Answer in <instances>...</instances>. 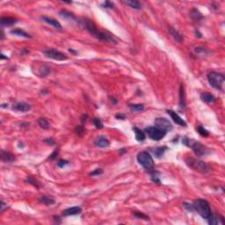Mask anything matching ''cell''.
<instances>
[{
  "label": "cell",
  "mask_w": 225,
  "mask_h": 225,
  "mask_svg": "<svg viewBox=\"0 0 225 225\" xmlns=\"http://www.w3.org/2000/svg\"><path fill=\"white\" fill-rule=\"evenodd\" d=\"M79 24L82 25L85 29L88 31L90 34L93 35V37H95L96 39L99 40L104 42H108V43H112V44H117V40L113 35V34H108L105 32H101L97 28V26L93 23L92 20L86 18H82L80 20H78Z\"/></svg>",
  "instance_id": "1"
},
{
  "label": "cell",
  "mask_w": 225,
  "mask_h": 225,
  "mask_svg": "<svg viewBox=\"0 0 225 225\" xmlns=\"http://www.w3.org/2000/svg\"><path fill=\"white\" fill-rule=\"evenodd\" d=\"M183 144H185L186 146L191 148L193 151L195 153L196 156L198 157H203L207 156L211 152L210 149H208V147L205 146L204 144H202L201 142H197L194 139H190L188 137L185 136L182 139Z\"/></svg>",
  "instance_id": "2"
},
{
  "label": "cell",
  "mask_w": 225,
  "mask_h": 225,
  "mask_svg": "<svg viewBox=\"0 0 225 225\" xmlns=\"http://www.w3.org/2000/svg\"><path fill=\"white\" fill-rule=\"evenodd\" d=\"M192 204H193L194 211H196L203 219L207 220L212 214L209 203L206 200L198 199V200H195V201H194Z\"/></svg>",
  "instance_id": "3"
},
{
  "label": "cell",
  "mask_w": 225,
  "mask_h": 225,
  "mask_svg": "<svg viewBox=\"0 0 225 225\" xmlns=\"http://www.w3.org/2000/svg\"><path fill=\"white\" fill-rule=\"evenodd\" d=\"M186 164L187 165V166L192 168L193 170L198 171V172H201L203 174H207L210 171V168L209 166L206 164L205 162L201 161V160H198L196 158L194 157H186L185 159Z\"/></svg>",
  "instance_id": "4"
},
{
  "label": "cell",
  "mask_w": 225,
  "mask_h": 225,
  "mask_svg": "<svg viewBox=\"0 0 225 225\" xmlns=\"http://www.w3.org/2000/svg\"><path fill=\"white\" fill-rule=\"evenodd\" d=\"M208 81L212 87L216 90L223 91V84H224L225 78L222 73H218L215 71H210L208 73Z\"/></svg>",
  "instance_id": "5"
},
{
  "label": "cell",
  "mask_w": 225,
  "mask_h": 225,
  "mask_svg": "<svg viewBox=\"0 0 225 225\" xmlns=\"http://www.w3.org/2000/svg\"><path fill=\"white\" fill-rule=\"evenodd\" d=\"M136 159L138 163L149 172L154 170V160L151 155L148 151H141L137 154Z\"/></svg>",
  "instance_id": "6"
},
{
  "label": "cell",
  "mask_w": 225,
  "mask_h": 225,
  "mask_svg": "<svg viewBox=\"0 0 225 225\" xmlns=\"http://www.w3.org/2000/svg\"><path fill=\"white\" fill-rule=\"evenodd\" d=\"M145 132H146V134H148L149 137L151 138L152 140H154V141L162 140L166 135V132H165V131H163V130L156 127H146L145 128Z\"/></svg>",
  "instance_id": "7"
},
{
  "label": "cell",
  "mask_w": 225,
  "mask_h": 225,
  "mask_svg": "<svg viewBox=\"0 0 225 225\" xmlns=\"http://www.w3.org/2000/svg\"><path fill=\"white\" fill-rule=\"evenodd\" d=\"M43 54L45 55L46 57L53 59L55 61H66L68 59V56L54 49H46L43 51Z\"/></svg>",
  "instance_id": "8"
},
{
  "label": "cell",
  "mask_w": 225,
  "mask_h": 225,
  "mask_svg": "<svg viewBox=\"0 0 225 225\" xmlns=\"http://www.w3.org/2000/svg\"><path fill=\"white\" fill-rule=\"evenodd\" d=\"M155 127L166 133L168 131H171L172 129V125H171V122L166 118L163 117H158L155 120Z\"/></svg>",
  "instance_id": "9"
},
{
  "label": "cell",
  "mask_w": 225,
  "mask_h": 225,
  "mask_svg": "<svg viewBox=\"0 0 225 225\" xmlns=\"http://www.w3.org/2000/svg\"><path fill=\"white\" fill-rule=\"evenodd\" d=\"M166 112L167 113L171 116V120L176 123L177 125L181 126V127H186V126H187L186 122H185L176 112H174V111H172V110H167Z\"/></svg>",
  "instance_id": "10"
},
{
  "label": "cell",
  "mask_w": 225,
  "mask_h": 225,
  "mask_svg": "<svg viewBox=\"0 0 225 225\" xmlns=\"http://www.w3.org/2000/svg\"><path fill=\"white\" fill-rule=\"evenodd\" d=\"M208 224L210 225H219L224 223V219L223 217L217 214H211V215L207 219Z\"/></svg>",
  "instance_id": "11"
},
{
  "label": "cell",
  "mask_w": 225,
  "mask_h": 225,
  "mask_svg": "<svg viewBox=\"0 0 225 225\" xmlns=\"http://www.w3.org/2000/svg\"><path fill=\"white\" fill-rule=\"evenodd\" d=\"M186 107V93H185V87L183 84H180V108L181 110H185Z\"/></svg>",
  "instance_id": "12"
},
{
  "label": "cell",
  "mask_w": 225,
  "mask_h": 225,
  "mask_svg": "<svg viewBox=\"0 0 225 225\" xmlns=\"http://www.w3.org/2000/svg\"><path fill=\"white\" fill-rule=\"evenodd\" d=\"M81 212H82V208L80 207H71L63 211L62 215L63 216H69V215H79L81 214Z\"/></svg>",
  "instance_id": "13"
},
{
  "label": "cell",
  "mask_w": 225,
  "mask_h": 225,
  "mask_svg": "<svg viewBox=\"0 0 225 225\" xmlns=\"http://www.w3.org/2000/svg\"><path fill=\"white\" fill-rule=\"evenodd\" d=\"M1 160L4 163H13L16 160V157L13 154H12L11 152L5 151H1Z\"/></svg>",
  "instance_id": "14"
},
{
  "label": "cell",
  "mask_w": 225,
  "mask_h": 225,
  "mask_svg": "<svg viewBox=\"0 0 225 225\" xmlns=\"http://www.w3.org/2000/svg\"><path fill=\"white\" fill-rule=\"evenodd\" d=\"M12 108L14 110H16V111H18V112H28V111L31 110L32 107H31V105L27 104V103L19 102L17 103V104H15Z\"/></svg>",
  "instance_id": "15"
},
{
  "label": "cell",
  "mask_w": 225,
  "mask_h": 225,
  "mask_svg": "<svg viewBox=\"0 0 225 225\" xmlns=\"http://www.w3.org/2000/svg\"><path fill=\"white\" fill-rule=\"evenodd\" d=\"M95 145L96 146L99 147V148H108V147L110 146V142L108 140V138L106 136H98L96 140H95Z\"/></svg>",
  "instance_id": "16"
},
{
  "label": "cell",
  "mask_w": 225,
  "mask_h": 225,
  "mask_svg": "<svg viewBox=\"0 0 225 225\" xmlns=\"http://www.w3.org/2000/svg\"><path fill=\"white\" fill-rule=\"evenodd\" d=\"M169 33L171 34V36L173 38V39L176 41L177 42H182L183 41H184V37H183V35L178 31L176 30L175 28H173V27H170L169 28Z\"/></svg>",
  "instance_id": "17"
},
{
  "label": "cell",
  "mask_w": 225,
  "mask_h": 225,
  "mask_svg": "<svg viewBox=\"0 0 225 225\" xmlns=\"http://www.w3.org/2000/svg\"><path fill=\"white\" fill-rule=\"evenodd\" d=\"M0 23L2 26H11L17 23V20L12 17H2L0 19Z\"/></svg>",
  "instance_id": "18"
},
{
  "label": "cell",
  "mask_w": 225,
  "mask_h": 225,
  "mask_svg": "<svg viewBox=\"0 0 225 225\" xmlns=\"http://www.w3.org/2000/svg\"><path fill=\"white\" fill-rule=\"evenodd\" d=\"M41 20H43L45 23L51 25V26H53L54 27L57 28V29H61L62 28V26H61V24L59 23L58 21L52 19V18H49V17H47V16H41Z\"/></svg>",
  "instance_id": "19"
},
{
  "label": "cell",
  "mask_w": 225,
  "mask_h": 225,
  "mask_svg": "<svg viewBox=\"0 0 225 225\" xmlns=\"http://www.w3.org/2000/svg\"><path fill=\"white\" fill-rule=\"evenodd\" d=\"M201 98L202 101L208 103V104H212V103H215V100H216V98H215V96H214L213 94H211V93H201Z\"/></svg>",
  "instance_id": "20"
},
{
  "label": "cell",
  "mask_w": 225,
  "mask_h": 225,
  "mask_svg": "<svg viewBox=\"0 0 225 225\" xmlns=\"http://www.w3.org/2000/svg\"><path fill=\"white\" fill-rule=\"evenodd\" d=\"M190 16H191L193 20H194L195 22H200L203 20V16L201 13V12L196 8H193L190 11Z\"/></svg>",
  "instance_id": "21"
},
{
  "label": "cell",
  "mask_w": 225,
  "mask_h": 225,
  "mask_svg": "<svg viewBox=\"0 0 225 225\" xmlns=\"http://www.w3.org/2000/svg\"><path fill=\"white\" fill-rule=\"evenodd\" d=\"M167 150L166 146H160V147H156L155 149H151V151L153 153V155L155 156V157L157 158H161L163 157V155L165 154V152Z\"/></svg>",
  "instance_id": "22"
},
{
  "label": "cell",
  "mask_w": 225,
  "mask_h": 225,
  "mask_svg": "<svg viewBox=\"0 0 225 225\" xmlns=\"http://www.w3.org/2000/svg\"><path fill=\"white\" fill-rule=\"evenodd\" d=\"M133 130L135 132V136H136V141H138V142H143L145 140L146 136H145V133L143 132L142 130H141L138 127H133Z\"/></svg>",
  "instance_id": "23"
},
{
  "label": "cell",
  "mask_w": 225,
  "mask_h": 225,
  "mask_svg": "<svg viewBox=\"0 0 225 225\" xmlns=\"http://www.w3.org/2000/svg\"><path fill=\"white\" fill-rule=\"evenodd\" d=\"M39 202L46 206H50L55 204V199H53L50 196H41L39 199Z\"/></svg>",
  "instance_id": "24"
},
{
  "label": "cell",
  "mask_w": 225,
  "mask_h": 225,
  "mask_svg": "<svg viewBox=\"0 0 225 225\" xmlns=\"http://www.w3.org/2000/svg\"><path fill=\"white\" fill-rule=\"evenodd\" d=\"M10 33L12 34H14V35H17V36H21V37L26 38V39H30V38H32V36H31L29 34H27V33H26L25 31H23V30H21V29H19V28H17V29L11 30Z\"/></svg>",
  "instance_id": "25"
},
{
  "label": "cell",
  "mask_w": 225,
  "mask_h": 225,
  "mask_svg": "<svg viewBox=\"0 0 225 225\" xmlns=\"http://www.w3.org/2000/svg\"><path fill=\"white\" fill-rule=\"evenodd\" d=\"M150 174H151V180L154 183L160 185L161 184V181H160V172L155 171V170H152L151 171H150Z\"/></svg>",
  "instance_id": "26"
},
{
  "label": "cell",
  "mask_w": 225,
  "mask_h": 225,
  "mask_svg": "<svg viewBox=\"0 0 225 225\" xmlns=\"http://www.w3.org/2000/svg\"><path fill=\"white\" fill-rule=\"evenodd\" d=\"M193 51L197 56H206L208 54V51L204 48H201V47H196L194 49Z\"/></svg>",
  "instance_id": "27"
},
{
  "label": "cell",
  "mask_w": 225,
  "mask_h": 225,
  "mask_svg": "<svg viewBox=\"0 0 225 225\" xmlns=\"http://www.w3.org/2000/svg\"><path fill=\"white\" fill-rule=\"evenodd\" d=\"M124 3L127 5H129L130 7H132L136 10H140L142 8V5L139 3V1L137 0H128V1H124Z\"/></svg>",
  "instance_id": "28"
},
{
  "label": "cell",
  "mask_w": 225,
  "mask_h": 225,
  "mask_svg": "<svg viewBox=\"0 0 225 225\" xmlns=\"http://www.w3.org/2000/svg\"><path fill=\"white\" fill-rule=\"evenodd\" d=\"M38 124L40 125V127L43 129H49L50 127V124L46 118H40L38 120Z\"/></svg>",
  "instance_id": "29"
},
{
  "label": "cell",
  "mask_w": 225,
  "mask_h": 225,
  "mask_svg": "<svg viewBox=\"0 0 225 225\" xmlns=\"http://www.w3.org/2000/svg\"><path fill=\"white\" fill-rule=\"evenodd\" d=\"M129 108L132 112H141L144 110V106L142 104H131L129 105Z\"/></svg>",
  "instance_id": "30"
},
{
  "label": "cell",
  "mask_w": 225,
  "mask_h": 225,
  "mask_svg": "<svg viewBox=\"0 0 225 225\" xmlns=\"http://www.w3.org/2000/svg\"><path fill=\"white\" fill-rule=\"evenodd\" d=\"M60 16L63 17V18H65V19H69V20H76L73 13H71V12H69L66 10L61 11L60 12Z\"/></svg>",
  "instance_id": "31"
},
{
  "label": "cell",
  "mask_w": 225,
  "mask_h": 225,
  "mask_svg": "<svg viewBox=\"0 0 225 225\" xmlns=\"http://www.w3.org/2000/svg\"><path fill=\"white\" fill-rule=\"evenodd\" d=\"M49 73H50V69H49L48 66H46V65H42V66L40 68V74H39L40 77H42V78H44V77H46V76H48Z\"/></svg>",
  "instance_id": "32"
},
{
  "label": "cell",
  "mask_w": 225,
  "mask_h": 225,
  "mask_svg": "<svg viewBox=\"0 0 225 225\" xmlns=\"http://www.w3.org/2000/svg\"><path fill=\"white\" fill-rule=\"evenodd\" d=\"M196 130L198 131V133L201 135V136L208 137V136H209V133H208V131L206 128H204V127H202V126H198V127H196Z\"/></svg>",
  "instance_id": "33"
},
{
  "label": "cell",
  "mask_w": 225,
  "mask_h": 225,
  "mask_svg": "<svg viewBox=\"0 0 225 225\" xmlns=\"http://www.w3.org/2000/svg\"><path fill=\"white\" fill-rule=\"evenodd\" d=\"M93 124H94L95 127H96L97 129H102L103 127H104V125H103L101 120H100V119H98V118H94V119L93 120Z\"/></svg>",
  "instance_id": "34"
},
{
  "label": "cell",
  "mask_w": 225,
  "mask_h": 225,
  "mask_svg": "<svg viewBox=\"0 0 225 225\" xmlns=\"http://www.w3.org/2000/svg\"><path fill=\"white\" fill-rule=\"evenodd\" d=\"M26 182H28L29 184H31V185H33L34 186H35L36 188H39L40 186V184H39V182L38 181L36 180H34V178L33 177H27V179H26Z\"/></svg>",
  "instance_id": "35"
},
{
  "label": "cell",
  "mask_w": 225,
  "mask_h": 225,
  "mask_svg": "<svg viewBox=\"0 0 225 225\" xmlns=\"http://www.w3.org/2000/svg\"><path fill=\"white\" fill-rule=\"evenodd\" d=\"M134 215L136 217V218H139V219H143V220H150V217L148 215H144L142 213H140V212H134L133 213Z\"/></svg>",
  "instance_id": "36"
},
{
  "label": "cell",
  "mask_w": 225,
  "mask_h": 225,
  "mask_svg": "<svg viewBox=\"0 0 225 225\" xmlns=\"http://www.w3.org/2000/svg\"><path fill=\"white\" fill-rule=\"evenodd\" d=\"M75 132L77 133V135H79V136H82L84 134V128L83 126H77L75 127Z\"/></svg>",
  "instance_id": "37"
},
{
  "label": "cell",
  "mask_w": 225,
  "mask_h": 225,
  "mask_svg": "<svg viewBox=\"0 0 225 225\" xmlns=\"http://www.w3.org/2000/svg\"><path fill=\"white\" fill-rule=\"evenodd\" d=\"M103 8H107V9H113V7H114V5L113 4L112 2H110V1H106V2H104L102 5H101Z\"/></svg>",
  "instance_id": "38"
},
{
  "label": "cell",
  "mask_w": 225,
  "mask_h": 225,
  "mask_svg": "<svg viewBox=\"0 0 225 225\" xmlns=\"http://www.w3.org/2000/svg\"><path fill=\"white\" fill-rule=\"evenodd\" d=\"M102 173V169H101V168H97V169H95L93 171H92V172L90 173V175H91V176H99V175H101Z\"/></svg>",
  "instance_id": "39"
},
{
  "label": "cell",
  "mask_w": 225,
  "mask_h": 225,
  "mask_svg": "<svg viewBox=\"0 0 225 225\" xmlns=\"http://www.w3.org/2000/svg\"><path fill=\"white\" fill-rule=\"evenodd\" d=\"M69 165V162L67 161V160H60V161L57 163V165H58V167H60V168H64L65 165Z\"/></svg>",
  "instance_id": "40"
},
{
  "label": "cell",
  "mask_w": 225,
  "mask_h": 225,
  "mask_svg": "<svg viewBox=\"0 0 225 225\" xmlns=\"http://www.w3.org/2000/svg\"><path fill=\"white\" fill-rule=\"evenodd\" d=\"M115 118L118 119V120H122V121H124L125 119H126V115L125 114H123V113H117L116 115H115Z\"/></svg>",
  "instance_id": "41"
},
{
  "label": "cell",
  "mask_w": 225,
  "mask_h": 225,
  "mask_svg": "<svg viewBox=\"0 0 225 225\" xmlns=\"http://www.w3.org/2000/svg\"><path fill=\"white\" fill-rule=\"evenodd\" d=\"M44 142H46V143L49 144V145H54L55 143V142L52 138H47V139H45Z\"/></svg>",
  "instance_id": "42"
},
{
  "label": "cell",
  "mask_w": 225,
  "mask_h": 225,
  "mask_svg": "<svg viewBox=\"0 0 225 225\" xmlns=\"http://www.w3.org/2000/svg\"><path fill=\"white\" fill-rule=\"evenodd\" d=\"M57 156H58V151H55L49 156V158H50V159H55V158L57 157Z\"/></svg>",
  "instance_id": "43"
},
{
  "label": "cell",
  "mask_w": 225,
  "mask_h": 225,
  "mask_svg": "<svg viewBox=\"0 0 225 225\" xmlns=\"http://www.w3.org/2000/svg\"><path fill=\"white\" fill-rule=\"evenodd\" d=\"M87 119H88V115L87 114H83L82 116H81V122L83 123H85L87 122Z\"/></svg>",
  "instance_id": "44"
},
{
  "label": "cell",
  "mask_w": 225,
  "mask_h": 225,
  "mask_svg": "<svg viewBox=\"0 0 225 225\" xmlns=\"http://www.w3.org/2000/svg\"><path fill=\"white\" fill-rule=\"evenodd\" d=\"M0 203H1V204H0V205H1V211L3 212V211L5 210V208L6 207V205H5V203L3 201H1Z\"/></svg>",
  "instance_id": "45"
},
{
  "label": "cell",
  "mask_w": 225,
  "mask_h": 225,
  "mask_svg": "<svg viewBox=\"0 0 225 225\" xmlns=\"http://www.w3.org/2000/svg\"><path fill=\"white\" fill-rule=\"evenodd\" d=\"M110 100H111V102L113 103V105H115V104H117V100L115 99V98H110Z\"/></svg>",
  "instance_id": "46"
},
{
  "label": "cell",
  "mask_w": 225,
  "mask_h": 225,
  "mask_svg": "<svg viewBox=\"0 0 225 225\" xmlns=\"http://www.w3.org/2000/svg\"><path fill=\"white\" fill-rule=\"evenodd\" d=\"M4 39H5V34H4V31H3V30H1V38H0V40H1V41H3Z\"/></svg>",
  "instance_id": "47"
},
{
  "label": "cell",
  "mask_w": 225,
  "mask_h": 225,
  "mask_svg": "<svg viewBox=\"0 0 225 225\" xmlns=\"http://www.w3.org/2000/svg\"><path fill=\"white\" fill-rule=\"evenodd\" d=\"M1 59H8V57H6L5 55H4L3 54H1Z\"/></svg>",
  "instance_id": "48"
},
{
  "label": "cell",
  "mask_w": 225,
  "mask_h": 225,
  "mask_svg": "<svg viewBox=\"0 0 225 225\" xmlns=\"http://www.w3.org/2000/svg\"><path fill=\"white\" fill-rule=\"evenodd\" d=\"M69 52H72V53H74V54H77V52H75V51H74L72 49H69Z\"/></svg>",
  "instance_id": "49"
}]
</instances>
